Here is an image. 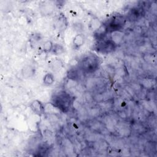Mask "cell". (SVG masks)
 <instances>
[{"label":"cell","instance_id":"cell-1","mask_svg":"<svg viewBox=\"0 0 157 157\" xmlns=\"http://www.w3.org/2000/svg\"><path fill=\"white\" fill-rule=\"evenodd\" d=\"M51 104L62 112L66 113L71 108L72 98L65 91H59L52 96Z\"/></svg>","mask_w":157,"mask_h":157},{"label":"cell","instance_id":"cell-2","mask_svg":"<svg viewBox=\"0 0 157 157\" xmlns=\"http://www.w3.org/2000/svg\"><path fill=\"white\" fill-rule=\"evenodd\" d=\"M99 64L100 61L98 56L92 53L86 54L80 58L78 67L84 73L92 74L98 70Z\"/></svg>","mask_w":157,"mask_h":157},{"label":"cell","instance_id":"cell-3","mask_svg":"<svg viewBox=\"0 0 157 157\" xmlns=\"http://www.w3.org/2000/svg\"><path fill=\"white\" fill-rule=\"evenodd\" d=\"M124 24V18L120 15L113 16L108 20L106 23H105L109 33L121 31V29L123 28Z\"/></svg>","mask_w":157,"mask_h":157},{"label":"cell","instance_id":"cell-4","mask_svg":"<svg viewBox=\"0 0 157 157\" xmlns=\"http://www.w3.org/2000/svg\"><path fill=\"white\" fill-rule=\"evenodd\" d=\"M117 45L113 42L110 38L105 37L102 40H98L96 45V50L101 53L108 54L114 51Z\"/></svg>","mask_w":157,"mask_h":157},{"label":"cell","instance_id":"cell-5","mask_svg":"<svg viewBox=\"0 0 157 157\" xmlns=\"http://www.w3.org/2000/svg\"><path fill=\"white\" fill-rule=\"evenodd\" d=\"M30 107L33 112L39 117L45 113V109L44 104L39 100H34L30 104Z\"/></svg>","mask_w":157,"mask_h":157},{"label":"cell","instance_id":"cell-6","mask_svg":"<svg viewBox=\"0 0 157 157\" xmlns=\"http://www.w3.org/2000/svg\"><path fill=\"white\" fill-rule=\"evenodd\" d=\"M108 33V30L105 25L102 24L94 31V37L98 41L104 39Z\"/></svg>","mask_w":157,"mask_h":157},{"label":"cell","instance_id":"cell-7","mask_svg":"<svg viewBox=\"0 0 157 157\" xmlns=\"http://www.w3.org/2000/svg\"><path fill=\"white\" fill-rule=\"evenodd\" d=\"M21 73L23 78L28 79L34 75L36 73V69L31 64H26L22 67Z\"/></svg>","mask_w":157,"mask_h":157},{"label":"cell","instance_id":"cell-8","mask_svg":"<svg viewBox=\"0 0 157 157\" xmlns=\"http://www.w3.org/2000/svg\"><path fill=\"white\" fill-rule=\"evenodd\" d=\"M85 43V36L82 33L76 34L72 40V47L74 50H79Z\"/></svg>","mask_w":157,"mask_h":157},{"label":"cell","instance_id":"cell-9","mask_svg":"<svg viewBox=\"0 0 157 157\" xmlns=\"http://www.w3.org/2000/svg\"><path fill=\"white\" fill-rule=\"evenodd\" d=\"M80 69L78 67H74L70 69L67 72V77L68 79L73 80V81H77L79 80L80 77Z\"/></svg>","mask_w":157,"mask_h":157},{"label":"cell","instance_id":"cell-10","mask_svg":"<svg viewBox=\"0 0 157 157\" xmlns=\"http://www.w3.org/2000/svg\"><path fill=\"white\" fill-rule=\"evenodd\" d=\"M111 36L110 39L111 40L114 42L117 45H118L123 39V33L121 32V31H115L113 33H111Z\"/></svg>","mask_w":157,"mask_h":157},{"label":"cell","instance_id":"cell-11","mask_svg":"<svg viewBox=\"0 0 157 157\" xmlns=\"http://www.w3.org/2000/svg\"><path fill=\"white\" fill-rule=\"evenodd\" d=\"M55 81V77L52 73H47L43 78V83L46 86H50Z\"/></svg>","mask_w":157,"mask_h":157},{"label":"cell","instance_id":"cell-12","mask_svg":"<svg viewBox=\"0 0 157 157\" xmlns=\"http://www.w3.org/2000/svg\"><path fill=\"white\" fill-rule=\"evenodd\" d=\"M53 44L50 40H45L44 44H42V50L44 53H51L53 47Z\"/></svg>","mask_w":157,"mask_h":157},{"label":"cell","instance_id":"cell-13","mask_svg":"<svg viewBox=\"0 0 157 157\" xmlns=\"http://www.w3.org/2000/svg\"><path fill=\"white\" fill-rule=\"evenodd\" d=\"M64 52V47L58 44H55L53 45L52 50L51 53H53V55H61Z\"/></svg>","mask_w":157,"mask_h":157},{"label":"cell","instance_id":"cell-14","mask_svg":"<svg viewBox=\"0 0 157 157\" xmlns=\"http://www.w3.org/2000/svg\"><path fill=\"white\" fill-rule=\"evenodd\" d=\"M52 69L53 71H58L60 69L61 67L62 66V63L59 60H55L53 61L52 63H51Z\"/></svg>","mask_w":157,"mask_h":157},{"label":"cell","instance_id":"cell-15","mask_svg":"<svg viewBox=\"0 0 157 157\" xmlns=\"http://www.w3.org/2000/svg\"><path fill=\"white\" fill-rule=\"evenodd\" d=\"M31 40V41H34V43L40 41L41 40L40 34H38V33H34V34L32 35Z\"/></svg>","mask_w":157,"mask_h":157}]
</instances>
